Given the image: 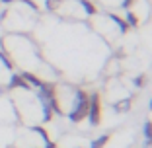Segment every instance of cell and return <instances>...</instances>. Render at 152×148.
Listing matches in <instances>:
<instances>
[{"mask_svg":"<svg viewBox=\"0 0 152 148\" xmlns=\"http://www.w3.org/2000/svg\"><path fill=\"white\" fill-rule=\"evenodd\" d=\"M107 142H109V135H103V136H99L98 140H94V142L90 144V148H103Z\"/></svg>","mask_w":152,"mask_h":148,"instance_id":"1","label":"cell"}]
</instances>
